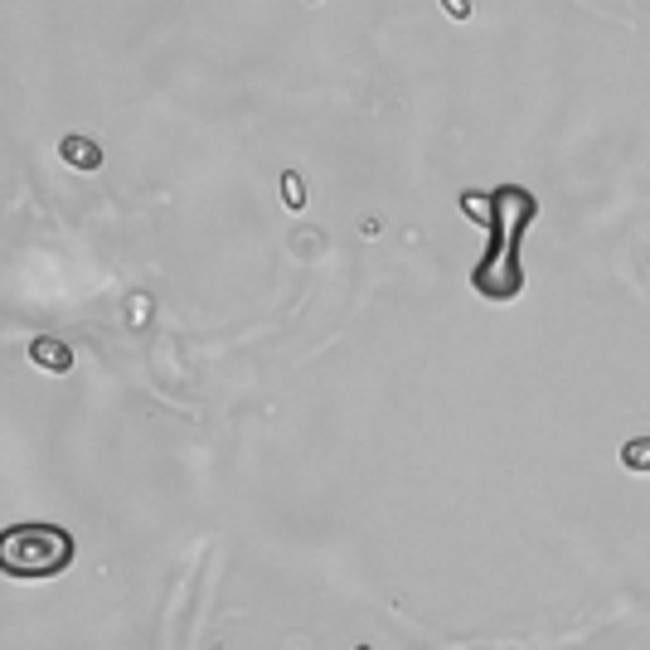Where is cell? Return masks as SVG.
<instances>
[{
  "label": "cell",
  "instance_id": "6",
  "mask_svg": "<svg viewBox=\"0 0 650 650\" xmlns=\"http://www.w3.org/2000/svg\"><path fill=\"white\" fill-rule=\"evenodd\" d=\"M442 10L452 20H471V0H442Z\"/></svg>",
  "mask_w": 650,
  "mask_h": 650
},
{
  "label": "cell",
  "instance_id": "2",
  "mask_svg": "<svg viewBox=\"0 0 650 650\" xmlns=\"http://www.w3.org/2000/svg\"><path fill=\"white\" fill-rule=\"evenodd\" d=\"M59 161L78 175H92V171H102V146L83 132H68V136H59Z\"/></svg>",
  "mask_w": 650,
  "mask_h": 650
},
{
  "label": "cell",
  "instance_id": "7",
  "mask_svg": "<svg viewBox=\"0 0 650 650\" xmlns=\"http://www.w3.org/2000/svg\"><path fill=\"white\" fill-rule=\"evenodd\" d=\"M354 650H370V646H354Z\"/></svg>",
  "mask_w": 650,
  "mask_h": 650
},
{
  "label": "cell",
  "instance_id": "3",
  "mask_svg": "<svg viewBox=\"0 0 650 650\" xmlns=\"http://www.w3.org/2000/svg\"><path fill=\"white\" fill-rule=\"evenodd\" d=\"M29 364L45 374H68L73 370V350L64 340H54V335H35L29 340Z\"/></svg>",
  "mask_w": 650,
  "mask_h": 650
},
{
  "label": "cell",
  "instance_id": "4",
  "mask_svg": "<svg viewBox=\"0 0 650 650\" xmlns=\"http://www.w3.org/2000/svg\"><path fill=\"white\" fill-rule=\"evenodd\" d=\"M622 466L626 471H650V437H632L622 447Z\"/></svg>",
  "mask_w": 650,
  "mask_h": 650
},
{
  "label": "cell",
  "instance_id": "1",
  "mask_svg": "<svg viewBox=\"0 0 650 650\" xmlns=\"http://www.w3.org/2000/svg\"><path fill=\"white\" fill-rule=\"evenodd\" d=\"M73 563V534L49 520H25L0 529V573L15 583L59 578Z\"/></svg>",
  "mask_w": 650,
  "mask_h": 650
},
{
  "label": "cell",
  "instance_id": "5",
  "mask_svg": "<svg viewBox=\"0 0 650 650\" xmlns=\"http://www.w3.org/2000/svg\"><path fill=\"white\" fill-rule=\"evenodd\" d=\"M282 204H287V209H307V180H301L297 171L282 175Z\"/></svg>",
  "mask_w": 650,
  "mask_h": 650
}]
</instances>
